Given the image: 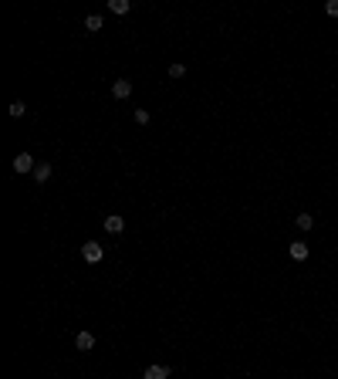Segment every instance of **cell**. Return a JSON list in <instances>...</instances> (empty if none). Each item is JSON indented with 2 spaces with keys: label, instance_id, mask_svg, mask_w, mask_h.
<instances>
[{
  "label": "cell",
  "instance_id": "1",
  "mask_svg": "<svg viewBox=\"0 0 338 379\" xmlns=\"http://www.w3.org/2000/svg\"><path fill=\"white\" fill-rule=\"evenodd\" d=\"M31 170H38L34 156H31V152H17V156H14V173H31Z\"/></svg>",
  "mask_w": 338,
  "mask_h": 379
},
{
  "label": "cell",
  "instance_id": "10",
  "mask_svg": "<svg viewBox=\"0 0 338 379\" xmlns=\"http://www.w3.org/2000/svg\"><path fill=\"white\" fill-rule=\"evenodd\" d=\"M102 27H105V24H102V17H98V14H88V17H85V31H102Z\"/></svg>",
  "mask_w": 338,
  "mask_h": 379
},
{
  "label": "cell",
  "instance_id": "11",
  "mask_svg": "<svg viewBox=\"0 0 338 379\" xmlns=\"http://www.w3.org/2000/svg\"><path fill=\"white\" fill-rule=\"evenodd\" d=\"M294 224H298L301 230H311V227H315V217H311V213H298V217H294Z\"/></svg>",
  "mask_w": 338,
  "mask_h": 379
},
{
  "label": "cell",
  "instance_id": "7",
  "mask_svg": "<svg viewBox=\"0 0 338 379\" xmlns=\"http://www.w3.org/2000/svg\"><path fill=\"white\" fill-rule=\"evenodd\" d=\"M51 163H38V170H34V180H38V183H48V180H51Z\"/></svg>",
  "mask_w": 338,
  "mask_h": 379
},
{
  "label": "cell",
  "instance_id": "6",
  "mask_svg": "<svg viewBox=\"0 0 338 379\" xmlns=\"http://www.w3.org/2000/svg\"><path fill=\"white\" fill-rule=\"evenodd\" d=\"M75 345L81 349V352H88V349L95 345V335H92V332H78V335H75Z\"/></svg>",
  "mask_w": 338,
  "mask_h": 379
},
{
  "label": "cell",
  "instance_id": "5",
  "mask_svg": "<svg viewBox=\"0 0 338 379\" xmlns=\"http://www.w3.org/2000/svg\"><path fill=\"white\" fill-rule=\"evenodd\" d=\"M142 379H169V366H149Z\"/></svg>",
  "mask_w": 338,
  "mask_h": 379
},
{
  "label": "cell",
  "instance_id": "8",
  "mask_svg": "<svg viewBox=\"0 0 338 379\" xmlns=\"http://www.w3.org/2000/svg\"><path fill=\"white\" fill-rule=\"evenodd\" d=\"M109 10H112V14H129L132 0H109Z\"/></svg>",
  "mask_w": 338,
  "mask_h": 379
},
{
  "label": "cell",
  "instance_id": "2",
  "mask_svg": "<svg viewBox=\"0 0 338 379\" xmlns=\"http://www.w3.org/2000/svg\"><path fill=\"white\" fill-rule=\"evenodd\" d=\"M102 254H105V251H102V244H98V241H88V244L81 247V257H85L88 264H98V261H102Z\"/></svg>",
  "mask_w": 338,
  "mask_h": 379
},
{
  "label": "cell",
  "instance_id": "13",
  "mask_svg": "<svg viewBox=\"0 0 338 379\" xmlns=\"http://www.w3.org/2000/svg\"><path fill=\"white\" fill-rule=\"evenodd\" d=\"M186 75V64H169V78H183Z\"/></svg>",
  "mask_w": 338,
  "mask_h": 379
},
{
  "label": "cell",
  "instance_id": "14",
  "mask_svg": "<svg viewBox=\"0 0 338 379\" xmlns=\"http://www.w3.org/2000/svg\"><path fill=\"white\" fill-rule=\"evenodd\" d=\"M135 122H139V126H146V122H149V112H146V109H139V112H135Z\"/></svg>",
  "mask_w": 338,
  "mask_h": 379
},
{
  "label": "cell",
  "instance_id": "4",
  "mask_svg": "<svg viewBox=\"0 0 338 379\" xmlns=\"http://www.w3.org/2000/svg\"><path fill=\"white\" fill-rule=\"evenodd\" d=\"M122 227H125V220H122L118 213H109V217H105V230H109V234H122Z\"/></svg>",
  "mask_w": 338,
  "mask_h": 379
},
{
  "label": "cell",
  "instance_id": "15",
  "mask_svg": "<svg viewBox=\"0 0 338 379\" xmlns=\"http://www.w3.org/2000/svg\"><path fill=\"white\" fill-rule=\"evenodd\" d=\"M325 10H328L332 17H338V0H328V3H325Z\"/></svg>",
  "mask_w": 338,
  "mask_h": 379
},
{
  "label": "cell",
  "instance_id": "9",
  "mask_svg": "<svg viewBox=\"0 0 338 379\" xmlns=\"http://www.w3.org/2000/svg\"><path fill=\"white\" fill-rule=\"evenodd\" d=\"M291 257H294V261H304V257H308V244H304V241H294V244H291Z\"/></svg>",
  "mask_w": 338,
  "mask_h": 379
},
{
  "label": "cell",
  "instance_id": "12",
  "mask_svg": "<svg viewBox=\"0 0 338 379\" xmlns=\"http://www.w3.org/2000/svg\"><path fill=\"white\" fill-rule=\"evenodd\" d=\"M7 112L14 115V119H20V115L27 112V105H24V102H10V109H7Z\"/></svg>",
  "mask_w": 338,
  "mask_h": 379
},
{
  "label": "cell",
  "instance_id": "3",
  "mask_svg": "<svg viewBox=\"0 0 338 379\" xmlns=\"http://www.w3.org/2000/svg\"><path fill=\"white\" fill-rule=\"evenodd\" d=\"M112 95H115V98H129V95H132V81H129V78H118V81L112 85Z\"/></svg>",
  "mask_w": 338,
  "mask_h": 379
}]
</instances>
